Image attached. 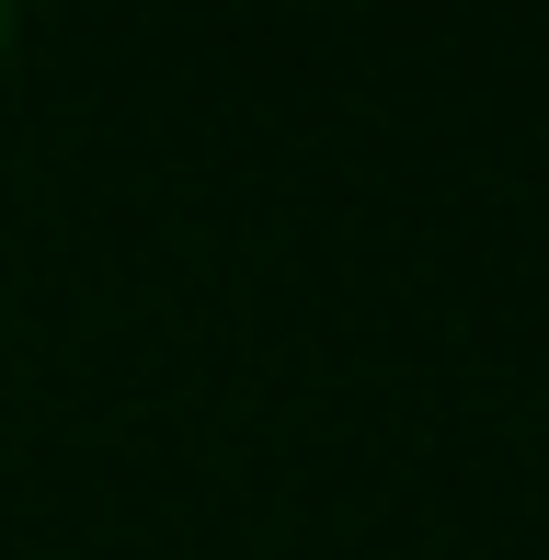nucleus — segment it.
Masks as SVG:
<instances>
[{
    "mask_svg": "<svg viewBox=\"0 0 549 560\" xmlns=\"http://www.w3.org/2000/svg\"><path fill=\"white\" fill-rule=\"evenodd\" d=\"M0 46H12V12H0Z\"/></svg>",
    "mask_w": 549,
    "mask_h": 560,
    "instance_id": "1",
    "label": "nucleus"
}]
</instances>
